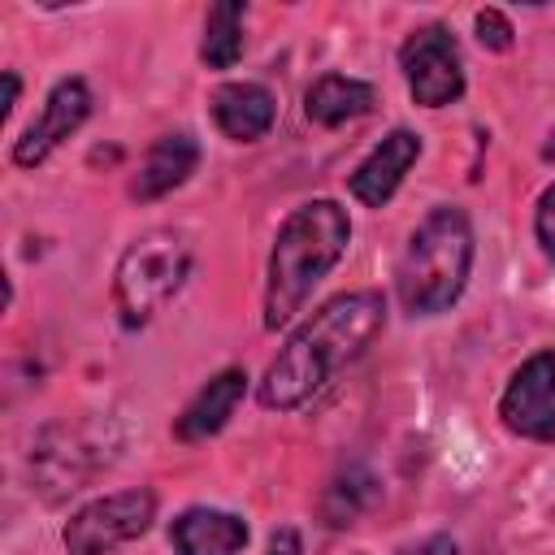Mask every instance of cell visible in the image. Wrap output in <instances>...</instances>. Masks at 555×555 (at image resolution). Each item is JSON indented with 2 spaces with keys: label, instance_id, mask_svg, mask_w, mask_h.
<instances>
[{
  "label": "cell",
  "instance_id": "22",
  "mask_svg": "<svg viewBox=\"0 0 555 555\" xmlns=\"http://www.w3.org/2000/svg\"><path fill=\"white\" fill-rule=\"evenodd\" d=\"M17 95H22V82H17V74L9 69V74H4V117L13 113V104H17Z\"/></svg>",
  "mask_w": 555,
  "mask_h": 555
},
{
  "label": "cell",
  "instance_id": "12",
  "mask_svg": "<svg viewBox=\"0 0 555 555\" xmlns=\"http://www.w3.org/2000/svg\"><path fill=\"white\" fill-rule=\"evenodd\" d=\"M278 104L260 82H225L212 91V121L234 143H256L273 130Z\"/></svg>",
  "mask_w": 555,
  "mask_h": 555
},
{
  "label": "cell",
  "instance_id": "6",
  "mask_svg": "<svg viewBox=\"0 0 555 555\" xmlns=\"http://www.w3.org/2000/svg\"><path fill=\"white\" fill-rule=\"evenodd\" d=\"M152 520H156V494L147 486H134V490H117L82 503L65 520L61 542L69 555H113L117 546L143 538Z\"/></svg>",
  "mask_w": 555,
  "mask_h": 555
},
{
  "label": "cell",
  "instance_id": "11",
  "mask_svg": "<svg viewBox=\"0 0 555 555\" xmlns=\"http://www.w3.org/2000/svg\"><path fill=\"white\" fill-rule=\"evenodd\" d=\"M173 555H238L247 546V520L221 507H186L169 520Z\"/></svg>",
  "mask_w": 555,
  "mask_h": 555
},
{
  "label": "cell",
  "instance_id": "15",
  "mask_svg": "<svg viewBox=\"0 0 555 555\" xmlns=\"http://www.w3.org/2000/svg\"><path fill=\"white\" fill-rule=\"evenodd\" d=\"M377 104V91L360 78H347V74H321L308 95H304V113L308 121L317 126H343V121H356L364 117L369 108Z\"/></svg>",
  "mask_w": 555,
  "mask_h": 555
},
{
  "label": "cell",
  "instance_id": "19",
  "mask_svg": "<svg viewBox=\"0 0 555 555\" xmlns=\"http://www.w3.org/2000/svg\"><path fill=\"white\" fill-rule=\"evenodd\" d=\"M533 234L542 243V251L555 260V182L538 195V212H533Z\"/></svg>",
  "mask_w": 555,
  "mask_h": 555
},
{
  "label": "cell",
  "instance_id": "5",
  "mask_svg": "<svg viewBox=\"0 0 555 555\" xmlns=\"http://www.w3.org/2000/svg\"><path fill=\"white\" fill-rule=\"evenodd\" d=\"M121 438L113 429V421H56L39 434L35 455H30V473L43 490L48 503L82 490L100 468L113 464Z\"/></svg>",
  "mask_w": 555,
  "mask_h": 555
},
{
  "label": "cell",
  "instance_id": "14",
  "mask_svg": "<svg viewBox=\"0 0 555 555\" xmlns=\"http://www.w3.org/2000/svg\"><path fill=\"white\" fill-rule=\"evenodd\" d=\"M243 390H247V373H243V369H221V373L208 377V382L199 386V395L182 408V416L173 421V434H178L182 442L212 438V434L225 429V421L234 416Z\"/></svg>",
  "mask_w": 555,
  "mask_h": 555
},
{
  "label": "cell",
  "instance_id": "9",
  "mask_svg": "<svg viewBox=\"0 0 555 555\" xmlns=\"http://www.w3.org/2000/svg\"><path fill=\"white\" fill-rule=\"evenodd\" d=\"M87 117H91V87L82 78H61L48 91L39 117L13 139V165H22V169L43 165Z\"/></svg>",
  "mask_w": 555,
  "mask_h": 555
},
{
  "label": "cell",
  "instance_id": "2",
  "mask_svg": "<svg viewBox=\"0 0 555 555\" xmlns=\"http://www.w3.org/2000/svg\"><path fill=\"white\" fill-rule=\"evenodd\" d=\"M347 243L351 217L338 199H308L278 225L264 282V330H282L304 308L312 286L343 260Z\"/></svg>",
  "mask_w": 555,
  "mask_h": 555
},
{
  "label": "cell",
  "instance_id": "3",
  "mask_svg": "<svg viewBox=\"0 0 555 555\" xmlns=\"http://www.w3.org/2000/svg\"><path fill=\"white\" fill-rule=\"evenodd\" d=\"M473 256H477V243H473L468 212L455 204L434 208L412 230V238L399 256V269H395V291H399L403 312H412V317L447 312L468 286Z\"/></svg>",
  "mask_w": 555,
  "mask_h": 555
},
{
  "label": "cell",
  "instance_id": "17",
  "mask_svg": "<svg viewBox=\"0 0 555 555\" xmlns=\"http://www.w3.org/2000/svg\"><path fill=\"white\" fill-rule=\"evenodd\" d=\"M243 17L247 4L238 0H221L208 9L204 17V39H199V61L208 69H234L243 56Z\"/></svg>",
  "mask_w": 555,
  "mask_h": 555
},
{
  "label": "cell",
  "instance_id": "7",
  "mask_svg": "<svg viewBox=\"0 0 555 555\" xmlns=\"http://www.w3.org/2000/svg\"><path fill=\"white\" fill-rule=\"evenodd\" d=\"M399 69L421 108H442L464 95V56L447 26H416L399 48Z\"/></svg>",
  "mask_w": 555,
  "mask_h": 555
},
{
  "label": "cell",
  "instance_id": "21",
  "mask_svg": "<svg viewBox=\"0 0 555 555\" xmlns=\"http://www.w3.org/2000/svg\"><path fill=\"white\" fill-rule=\"evenodd\" d=\"M403 555H460V546H455V538H447V533H434V538H425V542L408 546Z\"/></svg>",
  "mask_w": 555,
  "mask_h": 555
},
{
  "label": "cell",
  "instance_id": "16",
  "mask_svg": "<svg viewBox=\"0 0 555 555\" xmlns=\"http://www.w3.org/2000/svg\"><path fill=\"white\" fill-rule=\"evenodd\" d=\"M377 503V477L364 468V464H347L338 468V477L325 486V499H321V516L330 529H347L356 525L360 512H369Z\"/></svg>",
  "mask_w": 555,
  "mask_h": 555
},
{
  "label": "cell",
  "instance_id": "13",
  "mask_svg": "<svg viewBox=\"0 0 555 555\" xmlns=\"http://www.w3.org/2000/svg\"><path fill=\"white\" fill-rule=\"evenodd\" d=\"M195 165H199V143H195L186 130L160 134V139L147 147L139 173H134V182H130V195H134V199H160V195L178 191V186L195 173Z\"/></svg>",
  "mask_w": 555,
  "mask_h": 555
},
{
  "label": "cell",
  "instance_id": "4",
  "mask_svg": "<svg viewBox=\"0 0 555 555\" xmlns=\"http://www.w3.org/2000/svg\"><path fill=\"white\" fill-rule=\"evenodd\" d=\"M191 273V243L182 230H147L139 234L117 269H113V308L126 330H143L186 282Z\"/></svg>",
  "mask_w": 555,
  "mask_h": 555
},
{
  "label": "cell",
  "instance_id": "20",
  "mask_svg": "<svg viewBox=\"0 0 555 555\" xmlns=\"http://www.w3.org/2000/svg\"><path fill=\"white\" fill-rule=\"evenodd\" d=\"M264 555H304V542H299V533L291 525H282V529H273Z\"/></svg>",
  "mask_w": 555,
  "mask_h": 555
},
{
  "label": "cell",
  "instance_id": "18",
  "mask_svg": "<svg viewBox=\"0 0 555 555\" xmlns=\"http://www.w3.org/2000/svg\"><path fill=\"white\" fill-rule=\"evenodd\" d=\"M473 30H477V39H481V48H490V52H507L512 48V22L499 13V9H477V17H473Z\"/></svg>",
  "mask_w": 555,
  "mask_h": 555
},
{
  "label": "cell",
  "instance_id": "8",
  "mask_svg": "<svg viewBox=\"0 0 555 555\" xmlns=\"http://www.w3.org/2000/svg\"><path fill=\"white\" fill-rule=\"evenodd\" d=\"M499 416L512 434L555 442V347L533 351L503 386Z\"/></svg>",
  "mask_w": 555,
  "mask_h": 555
},
{
  "label": "cell",
  "instance_id": "10",
  "mask_svg": "<svg viewBox=\"0 0 555 555\" xmlns=\"http://www.w3.org/2000/svg\"><path fill=\"white\" fill-rule=\"evenodd\" d=\"M416 160H421V134L399 126V130H390V134L356 165V173L347 178V191H351L364 208H382V204L399 191L403 173H408Z\"/></svg>",
  "mask_w": 555,
  "mask_h": 555
},
{
  "label": "cell",
  "instance_id": "1",
  "mask_svg": "<svg viewBox=\"0 0 555 555\" xmlns=\"http://www.w3.org/2000/svg\"><path fill=\"white\" fill-rule=\"evenodd\" d=\"M386 325V299L382 291H347L325 299L269 360L260 377V403L273 412H295L312 395H321L338 369L364 356V347Z\"/></svg>",
  "mask_w": 555,
  "mask_h": 555
}]
</instances>
